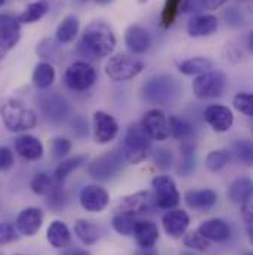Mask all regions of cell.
Listing matches in <instances>:
<instances>
[{
    "mask_svg": "<svg viewBox=\"0 0 253 255\" xmlns=\"http://www.w3.org/2000/svg\"><path fill=\"white\" fill-rule=\"evenodd\" d=\"M116 34L113 28L104 21H92L86 25L82 33L80 46L83 48L84 54L95 57V58H105L110 57L116 48Z\"/></svg>",
    "mask_w": 253,
    "mask_h": 255,
    "instance_id": "1",
    "label": "cell"
},
{
    "mask_svg": "<svg viewBox=\"0 0 253 255\" xmlns=\"http://www.w3.org/2000/svg\"><path fill=\"white\" fill-rule=\"evenodd\" d=\"M181 85L172 76H156L150 79L142 88V97L147 103L156 106H169L181 95Z\"/></svg>",
    "mask_w": 253,
    "mask_h": 255,
    "instance_id": "2",
    "label": "cell"
},
{
    "mask_svg": "<svg viewBox=\"0 0 253 255\" xmlns=\"http://www.w3.org/2000/svg\"><path fill=\"white\" fill-rule=\"evenodd\" d=\"M0 116L4 127L12 132H27L37 125V115L18 100H9L1 104Z\"/></svg>",
    "mask_w": 253,
    "mask_h": 255,
    "instance_id": "3",
    "label": "cell"
},
{
    "mask_svg": "<svg viewBox=\"0 0 253 255\" xmlns=\"http://www.w3.org/2000/svg\"><path fill=\"white\" fill-rule=\"evenodd\" d=\"M151 138L139 125H132L127 129L123 144V156L129 163L138 165L144 162L151 153Z\"/></svg>",
    "mask_w": 253,
    "mask_h": 255,
    "instance_id": "4",
    "label": "cell"
},
{
    "mask_svg": "<svg viewBox=\"0 0 253 255\" xmlns=\"http://www.w3.org/2000/svg\"><path fill=\"white\" fill-rule=\"evenodd\" d=\"M123 162L125 156L120 151L113 150L93 159L87 166V172L93 180L110 181L111 178L120 174V171L123 169Z\"/></svg>",
    "mask_w": 253,
    "mask_h": 255,
    "instance_id": "5",
    "label": "cell"
},
{
    "mask_svg": "<svg viewBox=\"0 0 253 255\" xmlns=\"http://www.w3.org/2000/svg\"><path fill=\"white\" fill-rule=\"evenodd\" d=\"M144 70V63L126 54H116L105 64V74L114 82H126L136 77Z\"/></svg>",
    "mask_w": 253,
    "mask_h": 255,
    "instance_id": "6",
    "label": "cell"
},
{
    "mask_svg": "<svg viewBox=\"0 0 253 255\" xmlns=\"http://www.w3.org/2000/svg\"><path fill=\"white\" fill-rule=\"evenodd\" d=\"M227 86V77L222 71L210 70L198 74L192 82V92L200 100L219 98Z\"/></svg>",
    "mask_w": 253,
    "mask_h": 255,
    "instance_id": "7",
    "label": "cell"
},
{
    "mask_svg": "<svg viewBox=\"0 0 253 255\" xmlns=\"http://www.w3.org/2000/svg\"><path fill=\"white\" fill-rule=\"evenodd\" d=\"M64 82L71 91L84 92L96 82V70L89 63L77 61L65 70Z\"/></svg>",
    "mask_w": 253,
    "mask_h": 255,
    "instance_id": "8",
    "label": "cell"
},
{
    "mask_svg": "<svg viewBox=\"0 0 253 255\" xmlns=\"http://www.w3.org/2000/svg\"><path fill=\"white\" fill-rule=\"evenodd\" d=\"M154 203L162 209H173L181 200V194L175 181L168 175H159L153 180Z\"/></svg>",
    "mask_w": 253,
    "mask_h": 255,
    "instance_id": "9",
    "label": "cell"
},
{
    "mask_svg": "<svg viewBox=\"0 0 253 255\" xmlns=\"http://www.w3.org/2000/svg\"><path fill=\"white\" fill-rule=\"evenodd\" d=\"M141 127L148 133L151 139L156 141H165L169 138L168 130V118L160 109H153L147 112L142 118Z\"/></svg>",
    "mask_w": 253,
    "mask_h": 255,
    "instance_id": "10",
    "label": "cell"
},
{
    "mask_svg": "<svg viewBox=\"0 0 253 255\" xmlns=\"http://www.w3.org/2000/svg\"><path fill=\"white\" fill-rule=\"evenodd\" d=\"M119 133L116 119L105 112H95L93 115V135L98 144H108Z\"/></svg>",
    "mask_w": 253,
    "mask_h": 255,
    "instance_id": "11",
    "label": "cell"
},
{
    "mask_svg": "<svg viewBox=\"0 0 253 255\" xmlns=\"http://www.w3.org/2000/svg\"><path fill=\"white\" fill-rule=\"evenodd\" d=\"M108 202L110 196L107 190L96 184L86 186L80 191V205L87 212H101L107 208Z\"/></svg>",
    "mask_w": 253,
    "mask_h": 255,
    "instance_id": "12",
    "label": "cell"
},
{
    "mask_svg": "<svg viewBox=\"0 0 253 255\" xmlns=\"http://www.w3.org/2000/svg\"><path fill=\"white\" fill-rule=\"evenodd\" d=\"M43 224V211L34 206L22 209L15 221L16 232L24 235V236H34Z\"/></svg>",
    "mask_w": 253,
    "mask_h": 255,
    "instance_id": "13",
    "label": "cell"
},
{
    "mask_svg": "<svg viewBox=\"0 0 253 255\" xmlns=\"http://www.w3.org/2000/svg\"><path fill=\"white\" fill-rule=\"evenodd\" d=\"M204 121L215 132H227L234 124L233 112L221 104H212L204 110Z\"/></svg>",
    "mask_w": 253,
    "mask_h": 255,
    "instance_id": "14",
    "label": "cell"
},
{
    "mask_svg": "<svg viewBox=\"0 0 253 255\" xmlns=\"http://www.w3.org/2000/svg\"><path fill=\"white\" fill-rule=\"evenodd\" d=\"M163 229L168 236L173 239H179L185 235L188 226H190V215L182 209H169L163 218H162Z\"/></svg>",
    "mask_w": 253,
    "mask_h": 255,
    "instance_id": "15",
    "label": "cell"
},
{
    "mask_svg": "<svg viewBox=\"0 0 253 255\" xmlns=\"http://www.w3.org/2000/svg\"><path fill=\"white\" fill-rule=\"evenodd\" d=\"M125 43L132 54L142 55L151 48V36L142 25L132 24L125 31Z\"/></svg>",
    "mask_w": 253,
    "mask_h": 255,
    "instance_id": "16",
    "label": "cell"
},
{
    "mask_svg": "<svg viewBox=\"0 0 253 255\" xmlns=\"http://www.w3.org/2000/svg\"><path fill=\"white\" fill-rule=\"evenodd\" d=\"M15 151L25 160L34 162L43 157V144L33 135L24 133L15 139Z\"/></svg>",
    "mask_w": 253,
    "mask_h": 255,
    "instance_id": "17",
    "label": "cell"
},
{
    "mask_svg": "<svg viewBox=\"0 0 253 255\" xmlns=\"http://www.w3.org/2000/svg\"><path fill=\"white\" fill-rule=\"evenodd\" d=\"M204 239H207L209 242H225L230 239L231 236V229L230 226L219 218H212V220H206L198 226L197 230Z\"/></svg>",
    "mask_w": 253,
    "mask_h": 255,
    "instance_id": "18",
    "label": "cell"
},
{
    "mask_svg": "<svg viewBox=\"0 0 253 255\" xmlns=\"http://www.w3.org/2000/svg\"><path fill=\"white\" fill-rule=\"evenodd\" d=\"M218 18L210 13H201L192 16L187 24V31L191 37H207L216 33Z\"/></svg>",
    "mask_w": 253,
    "mask_h": 255,
    "instance_id": "19",
    "label": "cell"
},
{
    "mask_svg": "<svg viewBox=\"0 0 253 255\" xmlns=\"http://www.w3.org/2000/svg\"><path fill=\"white\" fill-rule=\"evenodd\" d=\"M187 206L198 211V212H207L210 211L216 202H218V194L210 189H203V190H188L184 194Z\"/></svg>",
    "mask_w": 253,
    "mask_h": 255,
    "instance_id": "20",
    "label": "cell"
},
{
    "mask_svg": "<svg viewBox=\"0 0 253 255\" xmlns=\"http://www.w3.org/2000/svg\"><path fill=\"white\" fill-rule=\"evenodd\" d=\"M21 39V24L10 15H0V43L9 49L15 48Z\"/></svg>",
    "mask_w": 253,
    "mask_h": 255,
    "instance_id": "21",
    "label": "cell"
},
{
    "mask_svg": "<svg viewBox=\"0 0 253 255\" xmlns=\"http://www.w3.org/2000/svg\"><path fill=\"white\" fill-rule=\"evenodd\" d=\"M150 193L148 191H138L123 197L119 203V212L136 217L138 214L145 212L150 208Z\"/></svg>",
    "mask_w": 253,
    "mask_h": 255,
    "instance_id": "22",
    "label": "cell"
},
{
    "mask_svg": "<svg viewBox=\"0 0 253 255\" xmlns=\"http://www.w3.org/2000/svg\"><path fill=\"white\" fill-rule=\"evenodd\" d=\"M74 233H76L77 239L83 245L92 247V245H95L99 241V238L102 235V230H101V227L95 221L80 218L74 224Z\"/></svg>",
    "mask_w": 253,
    "mask_h": 255,
    "instance_id": "23",
    "label": "cell"
},
{
    "mask_svg": "<svg viewBox=\"0 0 253 255\" xmlns=\"http://www.w3.org/2000/svg\"><path fill=\"white\" fill-rule=\"evenodd\" d=\"M133 236L139 245V248H154L156 242L159 241V229L156 223L151 221H141L138 220Z\"/></svg>",
    "mask_w": 253,
    "mask_h": 255,
    "instance_id": "24",
    "label": "cell"
},
{
    "mask_svg": "<svg viewBox=\"0 0 253 255\" xmlns=\"http://www.w3.org/2000/svg\"><path fill=\"white\" fill-rule=\"evenodd\" d=\"M42 109L46 118L52 122H61L65 119L68 113V104L60 95H49L43 98L42 101Z\"/></svg>",
    "mask_w": 253,
    "mask_h": 255,
    "instance_id": "25",
    "label": "cell"
},
{
    "mask_svg": "<svg viewBox=\"0 0 253 255\" xmlns=\"http://www.w3.org/2000/svg\"><path fill=\"white\" fill-rule=\"evenodd\" d=\"M46 239L51 244V247H54L57 250H63L71 244V233H70L65 223L60 221V220H55L48 227Z\"/></svg>",
    "mask_w": 253,
    "mask_h": 255,
    "instance_id": "26",
    "label": "cell"
},
{
    "mask_svg": "<svg viewBox=\"0 0 253 255\" xmlns=\"http://www.w3.org/2000/svg\"><path fill=\"white\" fill-rule=\"evenodd\" d=\"M79 30H80L79 18L74 15H67L57 28V40L61 45H68L77 37Z\"/></svg>",
    "mask_w": 253,
    "mask_h": 255,
    "instance_id": "27",
    "label": "cell"
},
{
    "mask_svg": "<svg viewBox=\"0 0 253 255\" xmlns=\"http://www.w3.org/2000/svg\"><path fill=\"white\" fill-rule=\"evenodd\" d=\"M49 12V3L48 0H37L33 1L30 4H27V7L19 13V16L16 18L19 21V24H33L40 21L46 13Z\"/></svg>",
    "mask_w": 253,
    "mask_h": 255,
    "instance_id": "28",
    "label": "cell"
},
{
    "mask_svg": "<svg viewBox=\"0 0 253 255\" xmlns=\"http://www.w3.org/2000/svg\"><path fill=\"white\" fill-rule=\"evenodd\" d=\"M215 63L207 57H192L179 64V71L185 76H197L213 70Z\"/></svg>",
    "mask_w": 253,
    "mask_h": 255,
    "instance_id": "29",
    "label": "cell"
},
{
    "mask_svg": "<svg viewBox=\"0 0 253 255\" xmlns=\"http://www.w3.org/2000/svg\"><path fill=\"white\" fill-rule=\"evenodd\" d=\"M252 180L251 178H248V177L237 178L231 183V186L228 189V197L231 199V202L242 205L245 200L252 197Z\"/></svg>",
    "mask_w": 253,
    "mask_h": 255,
    "instance_id": "30",
    "label": "cell"
},
{
    "mask_svg": "<svg viewBox=\"0 0 253 255\" xmlns=\"http://www.w3.org/2000/svg\"><path fill=\"white\" fill-rule=\"evenodd\" d=\"M30 187L39 196H51L54 191L61 187V184H58L52 175H49L46 172H39L33 177Z\"/></svg>",
    "mask_w": 253,
    "mask_h": 255,
    "instance_id": "31",
    "label": "cell"
},
{
    "mask_svg": "<svg viewBox=\"0 0 253 255\" xmlns=\"http://www.w3.org/2000/svg\"><path fill=\"white\" fill-rule=\"evenodd\" d=\"M55 80V68L51 63H39L33 71V83L37 89H48Z\"/></svg>",
    "mask_w": 253,
    "mask_h": 255,
    "instance_id": "32",
    "label": "cell"
},
{
    "mask_svg": "<svg viewBox=\"0 0 253 255\" xmlns=\"http://www.w3.org/2000/svg\"><path fill=\"white\" fill-rule=\"evenodd\" d=\"M86 162H87V156H86V154H79V156H74V157H71V159H67V160L61 162V163L57 166L55 172H54L55 181H57L58 184H61L71 172H74L77 168H80V166H82L83 163H86Z\"/></svg>",
    "mask_w": 253,
    "mask_h": 255,
    "instance_id": "33",
    "label": "cell"
},
{
    "mask_svg": "<svg viewBox=\"0 0 253 255\" xmlns=\"http://www.w3.org/2000/svg\"><path fill=\"white\" fill-rule=\"evenodd\" d=\"M168 130L169 135H172L175 139L187 141L194 133V129L185 119H181L178 116H170L168 119Z\"/></svg>",
    "mask_w": 253,
    "mask_h": 255,
    "instance_id": "34",
    "label": "cell"
},
{
    "mask_svg": "<svg viewBox=\"0 0 253 255\" xmlns=\"http://www.w3.org/2000/svg\"><path fill=\"white\" fill-rule=\"evenodd\" d=\"M182 6H184V0H165L162 16H160V25L163 28L172 27L173 22L176 21Z\"/></svg>",
    "mask_w": 253,
    "mask_h": 255,
    "instance_id": "35",
    "label": "cell"
},
{
    "mask_svg": "<svg viewBox=\"0 0 253 255\" xmlns=\"http://www.w3.org/2000/svg\"><path fill=\"white\" fill-rule=\"evenodd\" d=\"M136 223H138L136 217L127 215V214H117L111 221L113 229L122 236H133Z\"/></svg>",
    "mask_w": 253,
    "mask_h": 255,
    "instance_id": "36",
    "label": "cell"
},
{
    "mask_svg": "<svg viewBox=\"0 0 253 255\" xmlns=\"http://www.w3.org/2000/svg\"><path fill=\"white\" fill-rule=\"evenodd\" d=\"M231 156L227 150H213L206 157V168L210 172H219L222 168H225L230 162Z\"/></svg>",
    "mask_w": 253,
    "mask_h": 255,
    "instance_id": "37",
    "label": "cell"
},
{
    "mask_svg": "<svg viewBox=\"0 0 253 255\" xmlns=\"http://www.w3.org/2000/svg\"><path fill=\"white\" fill-rule=\"evenodd\" d=\"M181 154H182V162L178 168V172L182 177H187L194 169V145L185 141L181 145Z\"/></svg>",
    "mask_w": 253,
    "mask_h": 255,
    "instance_id": "38",
    "label": "cell"
},
{
    "mask_svg": "<svg viewBox=\"0 0 253 255\" xmlns=\"http://www.w3.org/2000/svg\"><path fill=\"white\" fill-rule=\"evenodd\" d=\"M234 153H236V157H237L242 163H245V165H248V166L252 165L253 147L252 142H251L249 139H239L237 142H234Z\"/></svg>",
    "mask_w": 253,
    "mask_h": 255,
    "instance_id": "39",
    "label": "cell"
},
{
    "mask_svg": "<svg viewBox=\"0 0 253 255\" xmlns=\"http://www.w3.org/2000/svg\"><path fill=\"white\" fill-rule=\"evenodd\" d=\"M184 245L194 251H207L210 244L207 239H204L197 230H192L184 235Z\"/></svg>",
    "mask_w": 253,
    "mask_h": 255,
    "instance_id": "40",
    "label": "cell"
},
{
    "mask_svg": "<svg viewBox=\"0 0 253 255\" xmlns=\"http://www.w3.org/2000/svg\"><path fill=\"white\" fill-rule=\"evenodd\" d=\"M233 104H234V109L237 112L243 113L245 116H248V118L253 116V98L251 94H248V92L237 94L233 100Z\"/></svg>",
    "mask_w": 253,
    "mask_h": 255,
    "instance_id": "41",
    "label": "cell"
},
{
    "mask_svg": "<svg viewBox=\"0 0 253 255\" xmlns=\"http://www.w3.org/2000/svg\"><path fill=\"white\" fill-rule=\"evenodd\" d=\"M154 163L159 169L166 171L172 165V153L168 148H157L154 150Z\"/></svg>",
    "mask_w": 253,
    "mask_h": 255,
    "instance_id": "42",
    "label": "cell"
},
{
    "mask_svg": "<svg viewBox=\"0 0 253 255\" xmlns=\"http://www.w3.org/2000/svg\"><path fill=\"white\" fill-rule=\"evenodd\" d=\"M19 239L16 229L9 223H0V245L12 244Z\"/></svg>",
    "mask_w": 253,
    "mask_h": 255,
    "instance_id": "43",
    "label": "cell"
},
{
    "mask_svg": "<svg viewBox=\"0 0 253 255\" xmlns=\"http://www.w3.org/2000/svg\"><path fill=\"white\" fill-rule=\"evenodd\" d=\"M51 150L54 153V157L60 159V157H64L71 150V142H70V139L61 138V136L54 138L51 142Z\"/></svg>",
    "mask_w": 253,
    "mask_h": 255,
    "instance_id": "44",
    "label": "cell"
},
{
    "mask_svg": "<svg viewBox=\"0 0 253 255\" xmlns=\"http://www.w3.org/2000/svg\"><path fill=\"white\" fill-rule=\"evenodd\" d=\"M15 163V157L10 148L7 147H0V171H9Z\"/></svg>",
    "mask_w": 253,
    "mask_h": 255,
    "instance_id": "45",
    "label": "cell"
},
{
    "mask_svg": "<svg viewBox=\"0 0 253 255\" xmlns=\"http://www.w3.org/2000/svg\"><path fill=\"white\" fill-rule=\"evenodd\" d=\"M227 0H200V4L203 9H209V10H215L218 7H221Z\"/></svg>",
    "mask_w": 253,
    "mask_h": 255,
    "instance_id": "46",
    "label": "cell"
},
{
    "mask_svg": "<svg viewBox=\"0 0 253 255\" xmlns=\"http://www.w3.org/2000/svg\"><path fill=\"white\" fill-rule=\"evenodd\" d=\"M133 255H159L154 248H139Z\"/></svg>",
    "mask_w": 253,
    "mask_h": 255,
    "instance_id": "47",
    "label": "cell"
},
{
    "mask_svg": "<svg viewBox=\"0 0 253 255\" xmlns=\"http://www.w3.org/2000/svg\"><path fill=\"white\" fill-rule=\"evenodd\" d=\"M10 49L7 48V46H4L3 43H0V60H3L6 55H7V52H9Z\"/></svg>",
    "mask_w": 253,
    "mask_h": 255,
    "instance_id": "48",
    "label": "cell"
},
{
    "mask_svg": "<svg viewBox=\"0 0 253 255\" xmlns=\"http://www.w3.org/2000/svg\"><path fill=\"white\" fill-rule=\"evenodd\" d=\"M64 255H90L89 253H86V251H82V250H74V251H68V253H65Z\"/></svg>",
    "mask_w": 253,
    "mask_h": 255,
    "instance_id": "49",
    "label": "cell"
},
{
    "mask_svg": "<svg viewBox=\"0 0 253 255\" xmlns=\"http://www.w3.org/2000/svg\"><path fill=\"white\" fill-rule=\"evenodd\" d=\"M96 3H99V4H108V3H111L113 0H95Z\"/></svg>",
    "mask_w": 253,
    "mask_h": 255,
    "instance_id": "50",
    "label": "cell"
},
{
    "mask_svg": "<svg viewBox=\"0 0 253 255\" xmlns=\"http://www.w3.org/2000/svg\"><path fill=\"white\" fill-rule=\"evenodd\" d=\"M6 3V0H0V6H3Z\"/></svg>",
    "mask_w": 253,
    "mask_h": 255,
    "instance_id": "51",
    "label": "cell"
},
{
    "mask_svg": "<svg viewBox=\"0 0 253 255\" xmlns=\"http://www.w3.org/2000/svg\"><path fill=\"white\" fill-rule=\"evenodd\" d=\"M181 255H192V254H188V253H184V254H181Z\"/></svg>",
    "mask_w": 253,
    "mask_h": 255,
    "instance_id": "52",
    "label": "cell"
},
{
    "mask_svg": "<svg viewBox=\"0 0 253 255\" xmlns=\"http://www.w3.org/2000/svg\"><path fill=\"white\" fill-rule=\"evenodd\" d=\"M245 255H252V254H251V253H246V254H245Z\"/></svg>",
    "mask_w": 253,
    "mask_h": 255,
    "instance_id": "53",
    "label": "cell"
},
{
    "mask_svg": "<svg viewBox=\"0 0 253 255\" xmlns=\"http://www.w3.org/2000/svg\"><path fill=\"white\" fill-rule=\"evenodd\" d=\"M15 255H21V254H15Z\"/></svg>",
    "mask_w": 253,
    "mask_h": 255,
    "instance_id": "54",
    "label": "cell"
}]
</instances>
